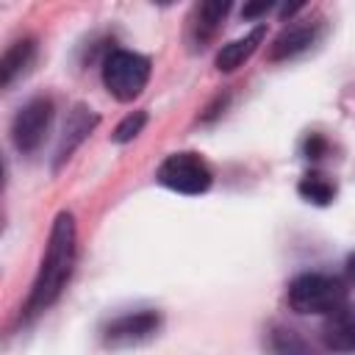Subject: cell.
I'll use <instances>...</instances> for the list:
<instances>
[{
	"mask_svg": "<svg viewBox=\"0 0 355 355\" xmlns=\"http://www.w3.org/2000/svg\"><path fill=\"white\" fill-rule=\"evenodd\" d=\"M75 244H78L75 216H72L69 211H61V214L55 216V222H53L44 258H42V263H39L36 280H33L31 294H28V300H25V308H22V316H25V319L39 316L42 311H47V308L61 297V291H64L67 283H69L72 266H75Z\"/></svg>",
	"mask_w": 355,
	"mask_h": 355,
	"instance_id": "6da1fadb",
	"label": "cell"
},
{
	"mask_svg": "<svg viewBox=\"0 0 355 355\" xmlns=\"http://www.w3.org/2000/svg\"><path fill=\"white\" fill-rule=\"evenodd\" d=\"M347 302V288L338 277L322 272L297 275L288 283V305L297 313H333Z\"/></svg>",
	"mask_w": 355,
	"mask_h": 355,
	"instance_id": "7a4b0ae2",
	"label": "cell"
},
{
	"mask_svg": "<svg viewBox=\"0 0 355 355\" xmlns=\"http://www.w3.org/2000/svg\"><path fill=\"white\" fill-rule=\"evenodd\" d=\"M147 80H150V58L133 50H114L105 55L103 83L119 103H130L133 97H139Z\"/></svg>",
	"mask_w": 355,
	"mask_h": 355,
	"instance_id": "3957f363",
	"label": "cell"
},
{
	"mask_svg": "<svg viewBox=\"0 0 355 355\" xmlns=\"http://www.w3.org/2000/svg\"><path fill=\"white\" fill-rule=\"evenodd\" d=\"M53 114H55V105L47 94H39V97H31L14 116L11 122V141L19 153H36L53 125Z\"/></svg>",
	"mask_w": 355,
	"mask_h": 355,
	"instance_id": "277c9868",
	"label": "cell"
},
{
	"mask_svg": "<svg viewBox=\"0 0 355 355\" xmlns=\"http://www.w3.org/2000/svg\"><path fill=\"white\" fill-rule=\"evenodd\" d=\"M158 183L180 194H202L211 186V169L197 153H172L158 166Z\"/></svg>",
	"mask_w": 355,
	"mask_h": 355,
	"instance_id": "5b68a950",
	"label": "cell"
},
{
	"mask_svg": "<svg viewBox=\"0 0 355 355\" xmlns=\"http://www.w3.org/2000/svg\"><path fill=\"white\" fill-rule=\"evenodd\" d=\"M161 330V313L158 311H136V313H122L111 319L103 330V341L114 349L119 347H133L147 338H153Z\"/></svg>",
	"mask_w": 355,
	"mask_h": 355,
	"instance_id": "8992f818",
	"label": "cell"
},
{
	"mask_svg": "<svg viewBox=\"0 0 355 355\" xmlns=\"http://www.w3.org/2000/svg\"><path fill=\"white\" fill-rule=\"evenodd\" d=\"M227 11H230V3L227 0H211V3H200L194 8L191 22H189V42H191L194 50L197 47L202 50L214 39V33L219 31V25L227 17Z\"/></svg>",
	"mask_w": 355,
	"mask_h": 355,
	"instance_id": "52a82bcc",
	"label": "cell"
},
{
	"mask_svg": "<svg viewBox=\"0 0 355 355\" xmlns=\"http://www.w3.org/2000/svg\"><path fill=\"white\" fill-rule=\"evenodd\" d=\"M322 338L333 352H355V305H341L338 311L327 313Z\"/></svg>",
	"mask_w": 355,
	"mask_h": 355,
	"instance_id": "ba28073f",
	"label": "cell"
},
{
	"mask_svg": "<svg viewBox=\"0 0 355 355\" xmlns=\"http://www.w3.org/2000/svg\"><path fill=\"white\" fill-rule=\"evenodd\" d=\"M319 36V25L316 22H297L288 25L286 31H280V36L272 42L269 47V61H286L300 55L302 50H308Z\"/></svg>",
	"mask_w": 355,
	"mask_h": 355,
	"instance_id": "9c48e42d",
	"label": "cell"
},
{
	"mask_svg": "<svg viewBox=\"0 0 355 355\" xmlns=\"http://www.w3.org/2000/svg\"><path fill=\"white\" fill-rule=\"evenodd\" d=\"M97 125V114L86 105H75L67 116V125H64V136H61V144H58V153H55V166H61L72 153L75 147L94 130Z\"/></svg>",
	"mask_w": 355,
	"mask_h": 355,
	"instance_id": "30bf717a",
	"label": "cell"
},
{
	"mask_svg": "<svg viewBox=\"0 0 355 355\" xmlns=\"http://www.w3.org/2000/svg\"><path fill=\"white\" fill-rule=\"evenodd\" d=\"M263 36H266V28H263V25H255V28H252L250 33H244L241 39L225 44V47L216 53V69H219V72H233V69H239V67L261 47Z\"/></svg>",
	"mask_w": 355,
	"mask_h": 355,
	"instance_id": "8fae6325",
	"label": "cell"
},
{
	"mask_svg": "<svg viewBox=\"0 0 355 355\" xmlns=\"http://www.w3.org/2000/svg\"><path fill=\"white\" fill-rule=\"evenodd\" d=\"M33 55H36V42H33V39H19V42H14V44L3 53V58H0V83L8 86L19 72H25V69L31 67Z\"/></svg>",
	"mask_w": 355,
	"mask_h": 355,
	"instance_id": "7c38bea8",
	"label": "cell"
},
{
	"mask_svg": "<svg viewBox=\"0 0 355 355\" xmlns=\"http://www.w3.org/2000/svg\"><path fill=\"white\" fill-rule=\"evenodd\" d=\"M269 352L272 355H316V349L291 327L275 324L269 330Z\"/></svg>",
	"mask_w": 355,
	"mask_h": 355,
	"instance_id": "4fadbf2b",
	"label": "cell"
},
{
	"mask_svg": "<svg viewBox=\"0 0 355 355\" xmlns=\"http://www.w3.org/2000/svg\"><path fill=\"white\" fill-rule=\"evenodd\" d=\"M297 191L302 200H308L313 205H330L336 197V183L324 172H308V175H302Z\"/></svg>",
	"mask_w": 355,
	"mask_h": 355,
	"instance_id": "5bb4252c",
	"label": "cell"
},
{
	"mask_svg": "<svg viewBox=\"0 0 355 355\" xmlns=\"http://www.w3.org/2000/svg\"><path fill=\"white\" fill-rule=\"evenodd\" d=\"M144 122H147V114H144V111H133V114H128V116L116 125V130H114V141H116V144L133 141V139L141 133Z\"/></svg>",
	"mask_w": 355,
	"mask_h": 355,
	"instance_id": "9a60e30c",
	"label": "cell"
},
{
	"mask_svg": "<svg viewBox=\"0 0 355 355\" xmlns=\"http://www.w3.org/2000/svg\"><path fill=\"white\" fill-rule=\"evenodd\" d=\"M324 150H327V141L319 136V133H311L308 139H305V144H302V153H305V158H322L324 155Z\"/></svg>",
	"mask_w": 355,
	"mask_h": 355,
	"instance_id": "2e32d148",
	"label": "cell"
},
{
	"mask_svg": "<svg viewBox=\"0 0 355 355\" xmlns=\"http://www.w3.org/2000/svg\"><path fill=\"white\" fill-rule=\"evenodd\" d=\"M272 8V3H255V6H244V17H258V14H263V11H269Z\"/></svg>",
	"mask_w": 355,
	"mask_h": 355,
	"instance_id": "e0dca14e",
	"label": "cell"
},
{
	"mask_svg": "<svg viewBox=\"0 0 355 355\" xmlns=\"http://www.w3.org/2000/svg\"><path fill=\"white\" fill-rule=\"evenodd\" d=\"M347 275H349V280H355V252L347 258Z\"/></svg>",
	"mask_w": 355,
	"mask_h": 355,
	"instance_id": "ac0fdd59",
	"label": "cell"
}]
</instances>
